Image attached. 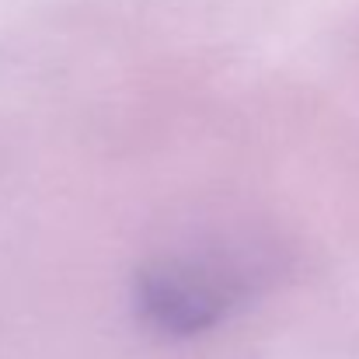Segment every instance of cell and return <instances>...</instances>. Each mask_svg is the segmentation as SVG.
Returning <instances> with one entry per match:
<instances>
[{"label": "cell", "instance_id": "1", "mask_svg": "<svg viewBox=\"0 0 359 359\" xmlns=\"http://www.w3.org/2000/svg\"><path fill=\"white\" fill-rule=\"evenodd\" d=\"M231 304L234 283L203 265H168L143 279V314L171 335H192L213 325Z\"/></svg>", "mask_w": 359, "mask_h": 359}]
</instances>
